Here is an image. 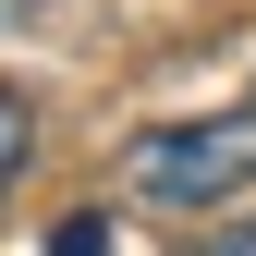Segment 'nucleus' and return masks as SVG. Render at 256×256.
<instances>
[{"label": "nucleus", "instance_id": "obj_1", "mask_svg": "<svg viewBox=\"0 0 256 256\" xmlns=\"http://www.w3.org/2000/svg\"><path fill=\"white\" fill-rule=\"evenodd\" d=\"M256 183V98L208 122H146L134 134V196L146 208H232Z\"/></svg>", "mask_w": 256, "mask_h": 256}, {"label": "nucleus", "instance_id": "obj_2", "mask_svg": "<svg viewBox=\"0 0 256 256\" xmlns=\"http://www.w3.org/2000/svg\"><path fill=\"white\" fill-rule=\"evenodd\" d=\"M24 146H37V110H24V86H0V196H12V171H24Z\"/></svg>", "mask_w": 256, "mask_h": 256}, {"label": "nucleus", "instance_id": "obj_3", "mask_svg": "<svg viewBox=\"0 0 256 256\" xmlns=\"http://www.w3.org/2000/svg\"><path fill=\"white\" fill-rule=\"evenodd\" d=\"M61 256H110V220H61Z\"/></svg>", "mask_w": 256, "mask_h": 256}, {"label": "nucleus", "instance_id": "obj_4", "mask_svg": "<svg viewBox=\"0 0 256 256\" xmlns=\"http://www.w3.org/2000/svg\"><path fill=\"white\" fill-rule=\"evenodd\" d=\"M208 256H256V220H232V232H220V244H208Z\"/></svg>", "mask_w": 256, "mask_h": 256}]
</instances>
